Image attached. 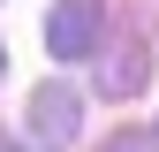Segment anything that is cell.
Segmentation results:
<instances>
[{"instance_id": "1", "label": "cell", "mask_w": 159, "mask_h": 152, "mask_svg": "<svg viewBox=\"0 0 159 152\" xmlns=\"http://www.w3.org/2000/svg\"><path fill=\"white\" fill-rule=\"evenodd\" d=\"M76 129H84V99H76L61 76L38 84V91H30V145H38V152H68Z\"/></svg>"}, {"instance_id": "2", "label": "cell", "mask_w": 159, "mask_h": 152, "mask_svg": "<svg viewBox=\"0 0 159 152\" xmlns=\"http://www.w3.org/2000/svg\"><path fill=\"white\" fill-rule=\"evenodd\" d=\"M98 31H106V8H98V0H61V8L46 15V46H53V61H84V53L98 46Z\"/></svg>"}, {"instance_id": "3", "label": "cell", "mask_w": 159, "mask_h": 152, "mask_svg": "<svg viewBox=\"0 0 159 152\" xmlns=\"http://www.w3.org/2000/svg\"><path fill=\"white\" fill-rule=\"evenodd\" d=\"M144 84H152V53H144V38H121V46L106 53V69H98V91H106V99H136Z\"/></svg>"}, {"instance_id": "4", "label": "cell", "mask_w": 159, "mask_h": 152, "mask_svg": "<svg viewBox=\"0 0 159 152\" xmlns=\"http://www.w3.org/2000/svg\"><path fill=\"white\" fill-rule=\"evenodd\" d=\"M106 152H159V137H144V129H121V137H114Z\"/></svg>"}, {"instance_id": "5", "label": "cell", "mask_w": 159, "mask_h": 152, "mask_svg": "<svg viewBox=\"0 0 159 152\" xmlns=\"http://www.w3.org/2000/svg\"><path fill=\"white\" fill-rule=\"evenodd\" d=\"M0 152H23V145H15V137H8V129H0Z\"/></svg>"}, {"instance_id": "6", "label": "cell", "mask_w": 159, "mask_h": 152, "mask_svg": "<svg viewBox=\"0 0 159 152\" xmlns=\"http://www.w3.org/2000/svg\"><path fill=\"white\" fill-rule=\"evenodd\" d=\"M0 76H8V46H0Z\"/></svg>"}]
</instances>
